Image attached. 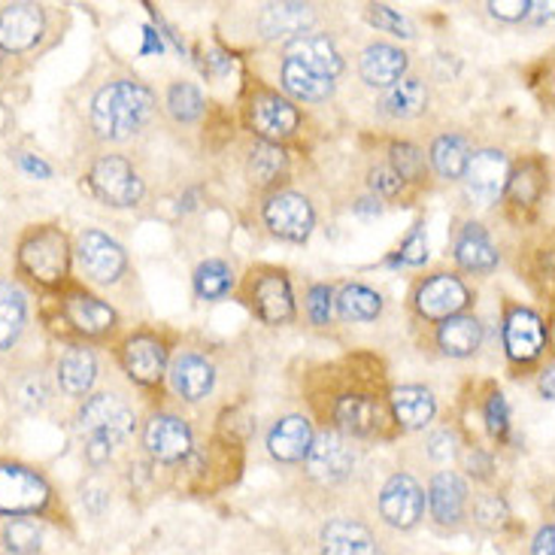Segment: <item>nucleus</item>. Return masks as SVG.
Returning <instances> with one entry per match:
<instances>
[{"label":"nucleus","instance_id":"1","mask_svg":"<svg viewBox=\"0 0 555 555\" xmlns=\"http://www.w3.org/2000/svg\"><path fill=\"white\" fill-rule=\"evenodd\" d=\"M334 431L352 437H389V398H383L374 383L352 374V383H340L325 395V406H315Z\"/></svg>","mask_w":555,"mask_h":555},{"label":"nucleus","instance_id":"2","mask_svg":"<svg viewBox=\"0 0 555 555\" xmlns=\"http://www.w3.org/2000/svg\"><path fill=\"white\" fill-rule=\"evenodd\" d=\"M70 241L59 225H30L15 243V271L34 288L59 292L70 276Z\"/></svg>","mask_w":555,"mask_h":555},{"label":"nucleus","instance_id":"3","mask_svg":"<svg viewBox=\"0 0 555 555\" xmlns=\"http://www.w3.org/2000/svg\"><path fill=\"white\" fill-rule=\"evenodd\" d=\"M152 113H155V94L143 82L116 79L94 94L91 128L101 140H128L152 119Z\"/></svg>","mask_w":555,"mask_h":555},{"label":"nucleus","instance_id":"4","mask_svg":"<svg viewBox=\"0 0 555 555\" xmlns=\"http://www.w3.org/2000/svg\"><path fill=\"white\" fill-rule=\"evenodd\" d=\"M79 431L86 437V459L91 465H104L113 450L134 435V410L119 395H91L86 404L79 406Z\"/></svg>","mask_w":555,"mask_h":555},{"label":"nucleus","instance_id":"5","mask_svg":"<svg viewBox=\"0 0 555 555\" xmlns=\"http://www.w3.org/2000/svg\"><path fill=\"white\" fill-rule=\"evenodd\" d=\"M55 492L40 470L0 459V516L7 519H37L52 516Z\"/></svg>","mask_w":555,"mask_h":555},{"label":"nucleus","instance_id":"6","mask_svg":"<svg viewBox=\"0 0 555 555\" xmlns=\"http://www.w3.org/2000/svg\"><path fill=\"white\" fill-rule=\"evenodd\" d=\"M55 310H59V325H64L67 334L82 337V340H104L116 331L119 315L104 304L98 295L86 292L82 285H64L55 292Z\"/></svg>","mask_w":555,"mask_h":555},{"label":"nucleus","instance_id":"7","mask_svg":"<svg viewBox=\"0 0 555 555\" xmlns=\"http://www.w3.org/2000/svg\"><path fill=\"white\" fill-rule=\"evenodd\" d=\"M243 295L249 300L253 313L264 322V325H285L295 319V295H292V283L280 268H253L246 283H243Z\"/></svg>","mask_w":555,"mask_h":555},{"label":"nucleus","instance_id":"8","mask_svg":"<svg viewBox=\"0 0 555 555\" xmlns=\"http://www.w3.org/2000/svg\"><path fill=\"white\" fill-rule=\"evenodd\" d=\"M246 125L253 134L261 137V143L280 146L283 140L298 134L300 109L280 91L258 89L246 104Z\"/></svg>","mask_w":555,"mask_h":555},{"label":"nucleus","instance_id":"9","mask_svg":"<svg viewBox=\"0 0 555 555\" xmlns=\"http://www.w3.org/2000/svg\"><path fill=\"white\" fill-rule=\"evenodd\" d=\"M89 185L109 207H137L146 192L140 173L121 155H101L89 170Z\"/></svg>","mask_w":555,"mask_h":555},{"label":"nucleus","instance_id":"10","mask_svg":"<svg viewBox=\"0 0 555 555\" xmlns=\"http://www.w3.org/2000/svg\"><path fill=\"white\" fill-rule=\"evenodd\" d=\"M413 307L428 322H447L470 307V288L455 273H435V276H425L422 283H416Z\"/></svg>","mask_w":555,"mask_h":555},{"label":"nucleus","instance_id":"11","mask_svg":"<svg viewBox=\"0 0 555 555\" xmlns=\"http://www.w3.org/2000/svg\"><path fill=\"white\" fill-rule=\"evenodd\" d=\"M74 253L79 268H82V273L89 276L91 283H119L121 276H125V268H128V258H125V249H121L119 243L113 241L109 234H104V231H94V228L79 234Z\"/></svg>","mask_w":555,"mask_h":555},{"label":"nucleus","instance_id":"12","mask_svg":"<svg viewBox=\"0 0 555 555\" xmlns=\"http://www.w3.org/2000/svg\"><path fill=\"white\" fill-rule=\"evenodd\" d=\"M121 367L137 386H158L167 374V344L155 331H137L121 344Z\"/></svg>","mask_w":555,"mask_h":555},{"label":"nucleus","instance_id":"13","mask_svg":"<svg viewBox=\"0 0 555 555\" xmlns=\"http://www.w3.org/2000/svg\"><path fill=\"white\" fill-rule=\"evenodd\" d=\"M304 459H307V474L322 482V486L344 482L352 474V467H356V450L334 428H325L322 435H313V443H310V450H307Z\"/></svg>","mask_w":555,"mask_h":555},{"label":"nucleus","instance_id":"14","mask_svg":"<svg viewBox=\"0 0 555 555\" xmlns=\"http://www.w3.org/2000/svg\"><path fill=\"white\" fill-rule=\"evenodd\" d=\"M264 222L280 241L304 243L315 228L313 204L298 192H276L264 204Z\"/></svg>","mask_w":555,"mask_h":555},{"label":"nucleus","instance_id":"15","mask_svg":"<svg viewBox=\"0 0 555 555\" xmlns=\"http://www.w3.org/2000/svg\"><path fill=\"white\" fill-rule=\"evenodd\" d=\"M422 513H425V492L422 486L410 474H395L383 492H379V516L383 522L391 528H401V531H410V528L420 526Z\"/></svg>","mask_w":555,"mask_h":555},{"label":"nucleus","instance_id":"16","mask_svg":"<svg viewBox=\"0 0 555 555\" xmlns=\"http://www.w3.org/2000/svg\"><path fill=\"white\" fill-rule=\"evenodd\" d=\"M462 180H465L467 197H470V201H477L480 207L495 204L498 197L504 195L507 180H511L507 155L498 150H482L477 152V155H470Z\"/></svg>","mask_w":555,"mask_h":555},{"label":"nucleus","instance_id":"17","mask_svg":"<svg viewBox=\"0 0 555 555\" xmlns=\"http://www.w3.org/2000/svg\"><path fill=\"white\" fill-rule=\"evenodd\" d=\"M46 13L37 3H7L0 10V49L10 55L30 52L43 40Z\"/></svg>","mask_w":555,"mask_h":555},{"label":"nucleus","instance_id":"18","mask_svg":"<svg viewBox=\"0 0 555 555\" xmlns=\"http://www.w3.org/2000/svg\"><path fill=\"white\" fill-rule=\"evenodd\" d=\"M546 328L543 319L528 307H511L504 319V349L513 364H531L543 356Z\"/></svg>","mask_w":555,"mask_h":555},{"label":"nucleus","instance_id":"19","mask_svg":"<svg viewBox=\"0 0 555 555\" xmlns=\"http://www.w3.org/2000/svg\"><path fill=\"white\" fill-rule=\"evenodd\" d=\"M146 452H150L155 462L162 465H177V462H185L192 455V428L189 422L180 420V416H170V413H158L152 416L150 425H146Z\"/></svg>","mask_w":555,"mask_h":555},{"label":"nucleus","instance_id":"20","mask_svg":"<svg viewBox=\"0 0 555 555\" xmlns=\"http://www.w3.org/2000/svg\"><path fill=\"white\" fill-rule=\"evenodd\" d=\"M467 486L455 470H440L428 486L431 519L440 528H459L467 516Z\"/></svg>","mask_w":555,"mask_h":555},{"label":"nucleus","instance_id":"21","mask_svg":"<svg viewBox=\"0 0 555 555\" xmlns=\"http://www.w3.org/2000/svg\"><path fill=\"white\" fill-rule=\"evenodd\" d=\"M322 555H386L374 531L356 519H331L319 534Z\"/></svg>","mask_w":555,"mask_h":555},{"label":"nucleus","instance_id":"22","mask_svg":"<svg viewBox=\"0 0 555 555\" xmlns=\"http://www.w3.org/2000/svg\"><path fill=\"white\" fill-rule=\"evenodd\" d=\"M285 61H295V64L325 76V79H337L344 74V59H340L337 46L331 43L328 37H319V34H304V37L288 40Z\"/></svg>","mask_w":555,"mask_h":555},{"label":"nucleus","instance_id":"23","mask_svg":"<svg viewBox=\"0 0 555 555\" xmlns=\"http://www.w3.org/2000/svg\"><path fill=\"white\" fill-rule=\"evenodd\" d=\"M55 379H59V389L67 398L82 401L94 386V379H98V359H94L89 346H67L61 352L59 364H55Z\"/></svg>","mask_w":555,"mask_h":555},{"label":"nucleus","instance_id":"24","mask_svg":"<svg viewBox=\"0 0 555 555\" xmlns=\"http://www.w3.org/2000/svg\"><path fill=\"white\" fill-rule=\"evenodd\" d=\"M170 383L180 398L185 401H201L212 391L216 383V367L204 356L197 352H180L173 364H170Z\"/></svg>","mask_w":555,"mask_h":555},{"label":"nucleus","instance_id":"25","mask_svg":"<svg viewBox=\"0 0 555 555\" xmlns=\"http://www.w3.org/2000/svg\"><path fill=\"white\" fill-rule=\"evenodd\" d=\"M389 413L401 431H420L435 420L437 401L435 395L422 386H401L389 395Z\"/></svg>","mask_w":555,"mask_h":555},{"label":"nucleus","instance_id":"26","mask_svg":"<svg viewBox=\"0 0 555 555\" xmlns=\"http://www.w3.org/2000/svg\"><path fill=\"white\" fill-rule=\"evenodd\" d=\"M455 261L459 268L467 273H477V276H486L498 268V249L489 241L486 228L477 225V222H467L459 237H455Z\"/></svg>","mask_w":555,"mask_h":555},{"label":"nucleus","instance_id":"27","mask_svg":"<svg viewBox=\"0 0 555 555\" xmlns=\"http://www.w3.org/2000/svg\"><path fill=\"white\" fill-rule=\"evenodd\" d=\"M406 74V55L398 46L374 43L361 52V79L374 89H391Z\"/></svg>","mask_w":555,"mask_h":555},{"label":"nucleus","instance_id":"28","mask_svg":"<svg viewBox=\"0 0 555 555\" xmlns=\"http://www.w3.org/2000/svg\"><path fill=\"white\" fill-rule=\"evenodd\" d=\"M310 443H313V428H310V422L304 420V416H283L271 428V435H268V450L283 465L304 462Z\"/></svg>","mask_w":555,"mask_h":555},{"label":"nucleus","instance_id":"29","mask_svg":"<svg viewBox=\"0 0 555 555\" xmlns=\"http://www.w3.org/2000/svg\"><path fill=\"white\" fill-rule=\"evenodd\" d=\"M313 7L307 3H271L258 15V28L268 40H295L313 25Z\"/></svg>","mask_w":555,"mask_h":555},{"label":"nucleus","instance_id":"30","mask_svg":"<svg viewBox=\"0 0 555 555\" xmlns=\"http://www.w3.org/2000/svg\"><path fill=\"white\" fill-rule=\"evenodd\" d=\"M437 346L443 356L470 359L482 346V325L477 315H452L437 328Z\"/></svg>","mask_w":555,"mask_h":555},{"label":"nucleus","instance_id":"31","mask_svg":"<svg viewBox=\"0 0 555 555\" xmlns=\"http://www.w3.org/2000/svg\"><path fill=\"white\" fill-rule=\"evenodd\" d=\"M28 325V300L15 283L0 280V352L13 349Z\"/></svg>","mask_w":555,"mask_h":555},{"label":"nucleus","instance_id":"32","mask_svg":"<svg viewBox=\"0 0 555 555\" xmlns=\"http://www.w3.org/2000/svg\"><path fill=\"white\" fill-rule=\"evenodd\" d=\"M425 106H428V89L416 76H404L401 82H395L379 101V109L391 119H413V116H420Z\"/></svg>","mask_w":555,"mask_h":555},{"label":"nucleus","instance_id":"33","mask_svg":"<svg viewBox=\"0 0 555 555\" xmlns=\"http://www.w3.org/2000/svg\"><path fill=\"white\" fill-rule=\"evenodd\" d=\"M280 79H283V89L288 91L295 101L319 104V101H328L331 94H334V79H325V76L313 74V70L300 67L295 61H283Z\"/></svg>","mask_w":555,"mask_h":555},{"label":"nucleus","instance_id":"34","mask_svg":"<svg viewBox=\"0 0 555 555\" xmlns=\"http://www.w3.org/2000/svg\"><path fill=\"white\" fill-rule=\"evenodd\" d=\"M3 555H40L43 550V526L37 519H7L0 528Z\"/></svg>","mask_w":555,"mask_h":555},{"label":"nucleus","instance_id":"35","mask_svg":"<svg viewBox=\"0 0 555 555\" xmlns=\"http://www.w3.org/2000/svg\"><path fill=\"white\" fill-rule=\"evenodd\" d=\"M467 158H470V150H467L465 137L443 134L437 137L435 146H431V165L443 180H462Z\"/></svg>","mask_w":555,"mask_h":555},{"label":"nucleus","instance_id":"36","mask_svg":"<svg viewBox=\"0 0 555 555\" xmlns=\"http://www.w3.org/2000/svg\"><path fill=\"white\" fill-rule=\"evenodd\" d=\"M337 310L346 322H374L383 313V298L367 285H344L337 295Z\"/></svg>","mask_w":555,"mask_h":555},{"label":"nucleus","instance_id":"37","mask_svg":"<svg viewBox=\"0 0 555 555\" xmlns=\"http://www.w3.org/2000/svg\"><path fill=\"white\" fill-rule=\"evenodd\" d=\"M543 182H546V173H543L541 162H528L507 180L504 192H507V197L516 207H534L543 192Z\"/></svg>","mask_w":555,"mask_h":555},{"label":"nucleus","instance_id":"38","mask_svg":"<svg viewBox=\"0 0 555 555\" xmlns=\"http://www.w3.org/2000/svg\"><path fill=\"white\" fill-rule=\"evenodd\" d=\"M231 288H234V273H231V268H228L225 261H219V258L204 261L195 271L197 298L219 300L225 298Z\"/></svg>","mask_w":555,"mask_h":555},{"label":"nucleus","instance_id":"39","mask_svg":"<svg viewBox=\"0 0 555 555\" xmlns=\"http://www.w3.org/2000/svg\"><path fill=\"white\" fill-rule=\"evenodd\" d=\"M285 170V152L273 143H258L249 155V177L258 185H271Z\"/></svg>","mask_w":555,"mask_h":555},{"label":"nucleus","instance_id":"40","mask_svg":"<svg viewBox=\"0 0 555 555\" xmlns=\"http://www.w3.org/2000/svg\"><path fill=\"white\" fill-rule=\"evenodd\" d=\"M167 109H170L173 119L189 125V121L201 119V113H204V94L192 82H177V86H170V91H167Z\"/></svg>","mask_w":555,"mask_h":555},{"label":"nucleus","instance_id":"41","mask_svg":"<svg viewBox=\"0 0 555 555\" xmlns=\"http://www.w3.org/2000/svg\"><path fill=\"white\" fill-rule=\"evenodd\" d=\"M391 170L406 182L425 180V155L413 143H395L391 146Z\"/></svg>","mask_w":555,"mask_h":555},{"label":"nucleus","instance_id":"42","mask_svg":"<svg viewBox=\"0 0 555 555\" xmlns=\"http://www.w3.org/2000/svg\"><path fill=\"white\" fill-rule=\"evenodd\" d=\"M428 261V237H425V231L422 225H416L410 234H406V241L401 243V249H398V256L391 264H410V268H420Z\"/></svg>","mask_w":555,"mask_h":555},{"label":"nucleus","instance_id":"43","mask_svg":"<svg viewBox=\"0 0 555 555\" xmlns=\"http://www.w3.org/2000/svg\"><path fill=\"white\" fill-rule=\"evenodd\" d=\"M367 18H371V25H376L379 30H389L395 37H413V25L401 13H395L391 7H383V3L367 7Z\"/></svg>","mask_w":555,"mask_h":555},{"label":"nucleus","instance_id":"44","mask_svg":"<svg viewBox=\"0 0 555 555\" xmlns=\"http://www.w3.org/2000/svg\"><path fill=\"white\" fill-rule=\"evenodd\" d=\"M15 404H22L28 413L40 410L46 404V386L40 376H28L22 383H15Z\"/></svg>","mask_w":555,"mask_h":555},{"label":"nucleus","instance_id":"45","mask_svg":"<svg viewBox=\"0 0 555 555\" xmlns=\"http://www.w3.org/2000/svg\"><path fill=\"white\" fill-rule=\"evenodd\" d=\"M486 422H489V431L495 437H507L511 431V413H507V401L504 395L495 391L489 395V404H486Z\"/></svg>","mask_w":555,"mask_h":555},{"label":"nucleus","instance_id":"46","mask_svg":"<svg viewBox=\"0 0 555 555\" xmlns=\"http://www.w3.org/2000/svg\"><path fill=\"white\" fill-rule=\"evenodd\" d=\"M474 519H477L482 528H498L507 519V507H504V501L495 495L480 498V501L474 504Z\"/></svg>","mask_w":555,"mask_h":555},{"label":"nucleus","instance_id":"47","mask_svg":"<svg viewBox=\"0 0 555 555\" xmlns=\"http://www.w3.org/2000/svg\"><path fill=\"white\" fill-rule=\"evenodd\" d=\"M331 285H313L310 298H307V313L315 325H328L331 322Z\"/></svg>","mask_w":555,"mask_h":555},{"label":"nucleus","instance_id":"48","mask_svg":"<svg viewBox=\"0 0 555 555\" xmlns=\"http://www.w3.org/2000/svg\"><path fill=\"white\" fill-rule=\"evenodd\" d=\"M371 189L379 192V195L395 197L401 189H404V180H401L389 165H376L374 170H371Z\"/></svg>","mask_w":555,"mask_h":555},{"label":"nucleus","instance_id":"49","mask_svg":"<svg viewBox=\"0 0 555 555\" xmlns=\"http://www.w3.org/2000/svg\"><path fill=\"white\" fill-rule=\"evenodd\" d=\"M489 10L498 18H507V22H516V18H526L531 13V3H522V0H513V3H489Z\"/></svg>","mask_w":555,"mask_h":555},{"label":"nucleus","instance_id":"50","mask_svg":"<svg viewBox=\"0 0 555 555\" xmlns=\"http://www.w3.org/2000/svg\"><path fill=\"white\" fill-rule=\"evenodd\" d=\"M428 452H431V459H437V462H447V459H452V452H455V437L450 431H440V435L431 437Z\"/></svg>","mask_w":555,"mask_h":555},{"label":"nucleus","instance_id":"51","mask_svg":"<svg viewBox=\"0 0 555 555\" xmlns=\"http://www.w3.org/2000/svg\"><path fill=\"white\" fill-rule=\"evenodd\" d=\"M531 555H555V528L543 526L531 543Z\"/></svg>","mask_w":555,"mask_h":555},{"label":"nucleus","instance_id":"52","mask_svg":"<svg viewBox=\"0 0 555 555\" xmlns=\"http://www.w3.org/2000/svg\"><path fill=\"white\" fill-rule=\"evenodd\" d=\"M18 165H22V170H28L30 177H43V180H49V177H52V167L43 165L40 158H30V155H18Z\"/></svg>","mask_w":555,"mask_h":555},{"label":"nucleus","instance_id":"53","mask_svg":"<svg viewBox=\"0 0 555 555\" xmlns=\"http://www.w3.org/2000/svg\"><path fill=\"white\" fill-rule=\"evenodd\" d=\"M541 395L546 398V401H553V367H550V371H543Z\"/></svg>","mask_w":555,"mask_h":555},{"label":"nucleus","instance_id":"54","mask_svg":"<svg viewBox=\"0 0 555 555\" xmlns=\"http://www.w3.org/2000/svg\"><path fill=\"white\" fill-rule=\"evenodd\" d=\"M0 555H3V553H0Z\"/></svg>","mask_w":555,"mask_h":555}]
</instances>
